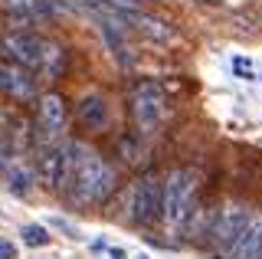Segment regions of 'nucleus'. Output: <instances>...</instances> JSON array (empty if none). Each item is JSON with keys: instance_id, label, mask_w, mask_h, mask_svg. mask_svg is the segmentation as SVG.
I'll use <instances>...</instances> for the list:
<instances>
[{"instance_id": "1", "label": "nucleus", "mask_w": 262, "mask_h": 259, "mask_svg": "<svg viewBox=\"0 0 262 259\" xmlns=\"http://www.w3.org/2000/svg\"><path fill=\"white\" fill-rule=\"evenodd\" d=\"M0 50H7L4 53L7 59L20 62V66L39 72L46 79L59 76L66 69V50L59 43H53L46 36H36V33H10V36H4Z\"/></svg>"}, {"instance_id": "2", "label": "nucleus", "mask_w": 262, "mask_h": 259, "mask_svg": "<svg viewBox=\"0 0 262 259\" xmlns=\"http://www.w3.org/2000/svg\"><path fill=\"white\" fill-rule=\"evenodd\" d=\"M72 197L79 204H95V200H105L115 187V171L105 164L95 151L76 144L72 148Z\"/></svg>"}, {"instance_id": "3", "label": "nucleus", "mask_w": 262, "mask_h": 259, "mask_svg": "<svg viewBox=\"0 0 262 259\" xmlns=\"http://www.w3.org/2000/svg\"><path fill=\"white\" fill-rule=\"evenodd\" d=\"M196 204V174L193 171H170L164 181V220L174 230H184L193 217Z\"/></svg>"}, {"instance_id": "4", "label": "nucleus", "mask_w": 262, "mask_h": 259, "mask_svg": "<svg viewBox=\"0 0 262 259\" xmlns=\"http://www.w3.org/2000/svg\"><path fill=\"white\" fill-rule=\"evenodd\" d=\"M72 148L76 144H49L39 151V181L49 190H62L72 181Z\"/></svg>"}, {"instance_id": "5", "label": "nucleus", "mask_w": 262, "mask_h": 259, "mask_svg": "<svg viewBox=\"0 0 262 259\" xmlns=\"http://www.w3.org/2000/svg\"><path fill=\"white\" fill-rule=\"evenodd\" d=\"M131 115L141 132H154L164 118V92L154 82H141L131 92Z\"/></svg>"}, {"instance_id": "6", "label": "nucleus", "mask_w": 262, "mask_h": 259, "mask_svg": "<svg viewBox=\"0 0 262 259\" xmlns=\"http://www.w3.org/2000/svg\"><path fill=\"white\" fill-rule=\"evenodd\" d=\"M131 217L138 223H154L158 217H164V184H158L154 177L138 181L131 193Z\"/></svg>"}, {"instance_id": "7", "label": "nucleus", "mask_w": 262, "mask_h": 259, "mask_svg": "<svg viewBox=\"0 0 262 259\" xmlns=\"http://www.w3.org/2000/svg\"><path fill=\"white\" fill-rule=\"evenodd\" d=\"M0 92H7L10 99L27 102L36 95V79H33V69L20 66L13 59H0Z\"/></svg>"}, {"instance_id": "8", "label": "nucleus", "mask_w": 262, "mask_h": 259, "mask_svg": "<svg viewBox=\"0 0 262 259\" xmlns=\"http://www.w3.org/2000/svg\"><path fill=\"white\" fill-rule=\"evenodd\" d=\"M249 217H252V213H246L243 207H226V210H220L216 220H213V226H210V240L216 243V246L229 249L236 240H239V233L246 230Z\"/></svg>"}, {"instance_id": "9", "label": "nucleus", "mask_w": 262, "mask_h": 259, "mask_svg": "<svg viewBox=\"0 0 262 259\" xmlns=\"http://www.w3.org/2000/svg\"><path fill=\"white\" fill-rule=\"evenodd\" d=\"M229 259H262V213H252L239 240L226 249Z\"/></svg>"}, {"instance_id": "10", "label": "nucleus", "mask_w": 262, "mask_h": 259, "mask_svg": "<svg viewBox=\"0 0 262 259\" xmlns=\"http://www.w3.org/2000/svg\"><path fill=\"white\" fill-rule=\"evenodd\" d=\"M39 121H43V128H49V132H59V128L66 125V102H62V95L46 92L43 99H39Z\"/></svg>"}, {"instance_id": "11", "label": "nucleus", "mask_w": 262, "mask_h": 259, "mask_svg": "<svg viewBox=\"0 0 262 259\" xmlns=\"http://www.w3.org/2000/svg\"><path fill=\"white\" fill-rule=\"evenodd\" d=\"M33 184H36V174H33L27 164L13 161V164L7 167V190H10V193H16V197H27V193L33 190Z\"/></svg>"}, {"instance_id": "12", "label": "nucleus", "mask_w": 262, "mask_h": 259, "mask_svg": "<svg viewBox=\"0 0 262 259\" xmlns=\"http://www.w3.org/2000/svg\"><path fill=\"white\" fill-rule=\"evenodd\" d=\"M76 112H79V121L89 125V128H102L105 121H108V109H105V102L98 99V95H85Z\"/></svg>"}, {"instance_id": "13", "label": "nucleus", "mask_w": 262, "mask_h": 259, "mask_svg": "<svg viewBox=\"0 0 262 259\" xmlns=\"http://www.w3.org/2000/svg\"><path fill=\"white\" fill-rule=\"evenodd\" d=\"M20 236H23V243H30V246H46V243H49V230L39 226V223H27L20 230Z\"/></svg>"}, {"instance_id": "14", "label": "nucleus", "mask_w": 262, "mask_h": 259, "mask_svg": "<svg viewBox=\"0 0 262 259\" xmlns=\"http://www.w3.org/2000/svg\"><path fill=\"white\" fill-rule=\"evenodd\" d=\"M233 72H236V76H243V79H256V76H252V62L243 59V56H236V59H233Z\"/></svg>"}, {"instance_id": "15", "label": "nucleus", "mask_w": 262, "mask_h": 259, "mask_svg": "<svg viewBox=\"0 0 262 259\" xmlns=\"http://www.w3.org/2000/svg\"><path fill=\"white\" fill-rule=\"evenodd\" d=\"M0 259H16V246L10 240H0Z\"/></svg>"}, {"instance_id": "16", "label": "nucleus", "mask_w": 262, "mask_h": 259, "mask_svg": "<svg viewBox=\"0 0 262 259\" xmlns=\"http://www.w3.org/2000/svg\"><path fill=\"white\" fill-rule=\"evenodd\" d=\"M49 223H53V226H59V230H66V233H72V236H76V226H72V223H66L62 217H53Z\"/></svg>"}, {"instance_id": "17", "label": "nucleus", "mask_w": 262, "mask_h": 259, "mask_svg": "<svg viewBox=\"0 0 262 259\" xmlns=\"http://www.w3.org/2000/svg\"><path fill=\"white\" fill-rule=\"evenodd\" d=\"M108 256H112V259H128V253H125V249H118V246H112Z\"/></svg>"}, {"instance_id": "18", "label": "nucleus", "mask_w": 262, "mask_h": 259, "mask_svg": "<svg viewBox=\"0 0 262 259\" xmlns=\"http://www.w3.org/2000/svg\"><path fill=\"white\" fill-rule=\"evenodd\" d=\"M115 4H125V7H138L141 0H115Z\"/></svg>"}, {"instance_id": "19", "label": "nucleus", "mask_w": 262, "mask_h": 259, "mask_svg": "<svg viewBox=\"0 0 262 259\" xmlns=\"http://www.w3.org/2000/svg\"><path fill=\"white\" fill-rule=\"evenodd\" d=\"M200 4H220V0H200Z\"/></svg>"}, {"instance_id": "20", "label": "nucleus", "mask_w": 262, "mask_h": 259, "mask_svg": "<svg viewBox=\"0 0 262 259\" xmlns=\"http://www.w3.org/2000/svg\"><path fill=\"white\" fill-rule=\"evenodd\" d=\"M10 4H16V0H10Z\"/></svg>"}]
</instances>
